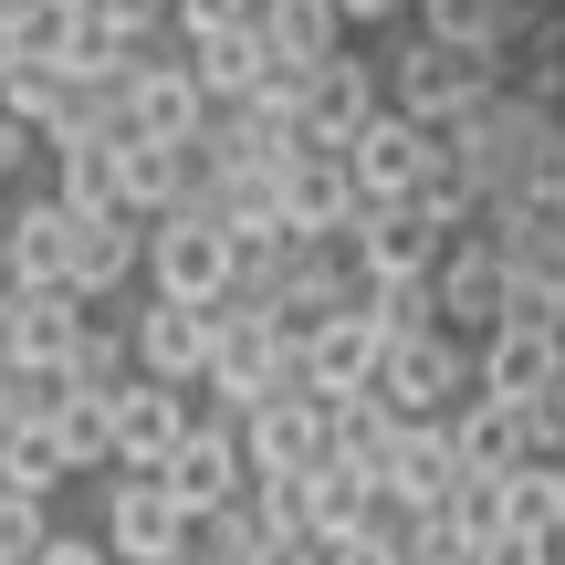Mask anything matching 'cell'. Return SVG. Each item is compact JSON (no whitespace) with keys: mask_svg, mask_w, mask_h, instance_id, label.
<instances>
[{"mask_svg":"<svg viewBox=\"0 0 565 565\" xmlns=\"http://www.w3.org/2000/svg\"><path fill=\"white\" fill-rule=\"evenodd\" d=\"M377 84H387V105L398 116H419L429 137H440L461 105H482L492 84H503V63L482 53V42H440V32H408L398 53H377Z\"/></svg>","mask_w":565,"mask_h":565,"instance_id":"cell-2","label":"cell"},{"mask_svg":"<svg viewBox=\"0 0 565 565\" xmlns=\"http://www.w3.org/2000/svg\"><path fill=\"white\" fill-rule=\"evenodd\" d=\"M116 126H137V137H168V147H189L210 126V95H200V74H189V53L168 63V53H137L126 63V116Z\"/></svg>","mask_w":565,"mask_h":565,"instance_id":"cell-15","label":"cell"},{"mask_svg":"<svg viewBox=\"0 0 565 565\" xmlns=\"http://www.w3.org/2000/svg\"><path fill=\"white\" fill-rule=\"evenodd\" d=\"M273 210L303 231V242H324V231H345L356 221V179H345V147H294V158L273 168Z\"/></svg>","mask_w":565,"mask_h":565,"instance_id":"cell-14","label":"cell"},{"mask_svg":"<svg viewBox=\"0 0 565 565\" xmlns=\"http://www.w3.org/2000/svg\"><path fill=\"white\" fill-rule=\"evenodd\" d=\"M324 565H398V545H387V534H324Z\"/></svg>","mask_w":565,"mask_h":565,"instance_id":"cell-43","label":"cell"},{"mask_svg":"<svg viewBox=\"0 0 565 565\" xmlns=\"http://www.w3.org/2000/svg\"><path fill=\"white\" fill-rule=\"evenodd\" d=\"M200 189H210L200 137H189V147H168V137H137V126H116V210L158 221V210H189Z\"/></svg>","mask_w":565,"mask_h":565,"instance_id":"cell-8","label":"cell"},{"mask_svg":"<svg viewBox=\"0 0 565 565\" xmlns=\"http://www.w3.org/2000/svg\"><path fill=\"white\" fill-rule=\"evenodd\" d=\"M147 294H179V303H221L231 294V231L210 210H158L147 221V252H137Z\"/></svg>","mask_w":565,"mask_h":565,"instance_id":"cell-4","label":"cell"},{"mask_svg":"<svg viewBox=\"0 0 565 565\" xmlns=\"http://www.w3.org/2000/svg\"><path fill=\"white\" fill-rule=\"evenodd\" d=\"M179 53H189V74H200L210 105H242V95H263V84H273V42H263V21L200 32V42H179Z\"/></svg>","mask_w":565,"mask_h":565,"instance_id":"cell-24","label":"cell"},{"mask_svg":"<svg viewBox=\"0 0 565 565\" xmlns=\"http://www.w3.org/2000/svg\"><path fill=\"white\" fill-rule=\"evenodd\" d=\"M429 294H440L450 335H492L503 324V242L492 231H450V252L429 263Z\"/></svg>","mask_w":565,"mask_h":565,"instance_id":"cell-10","label":"cell"},{"mask_svg":"<svg viewBox=\"0 0 565 565\" xmlns=\"http://www.w3.org/2000/svg\"><path fill=\"white\" fill-rule=\"evenodd\" d=\"M450 450H461V471H524L534 461L524 398H482V387H471V398L450 408Z\"/></svg>","mask_w":565,"mask_h":565,"instance_id":"cell-23","label":"cell"},{"mask_svg":"<svg viewBox=\"0 0 565 565\" xmlns=\"http://www.w3.org/2000/svg\"><path fill=\"white\" fill-rule=\"evenodd\" d=\"M555 377H565L555 324H492V335H471V387L482 398H545Z\"/></svg>","mask_w":565,"mask_h":565,"instance_id":"cell-16","label":"cell"},{"mask_svg":"<svg viewBox=\"0 0 565 565\" xmlns=\"http://www.w3.org/2000/svg\"><path fill=\"white\" fill-rule=\"evenodd\" d=\"M200 387H210V408H263L282 398V387H303V356H294V335L263 315L252 294H221L210 303V356H200Z\"/></svg>","mask_w":565,"mask_h":565,"instance_id":"cell-1","label":"cell"},{"mask_svg":"<svg viewBox=\"0 0 565 565\" xmlns=\"http://www.w3.org/2000/svg\"><path fill=\"white\" fill-rule=\"evenodd\" d=\"M440 513H450V524L471 534V545H482V534H503V471H461Z\"/></svg>","mask_w":565,"mask_h":565,"instance_id":"cell-36","label":"cell"},{"mask_svg":"<svg viewBox=\"0 0 565 565\" xmlns=\"http://www.w3.org/2000/svg\"><path fill=\"white\" fill-rule=\"evenodd\" d=\"M42 534H53V524H42V492H11V482H0V565H32Z\"/></svg>","mask_w":565,"mask_h":565,"instance_id":"cell-38","label":"cell"},{"mask_svg":"<svg viewBox=\"0 0 565 565\" xmlns=\"http://www.w3.org/2000/svg\"><path fill=\"white\" fill-rule=\"evenodd\" d=\"M377 315L366 303H345V315H324L315 335H294V356H303V398H345V387H366L377 377Z\"/></svg>","mask_w":565,"mask_h":565,"instance_id":"cell-18","label":"cell"},{"mask_svg":"<svg viewBox=\"0 0 565 565\" xmlns=\"http://www.w3.org/2000/svg\"><path fill=\"white\" fill-rule=\"evenodd\" d=\"M74 335H84V294L74 282H21L11 294V366L21 377H53V366L74 356Z\"/></svg>","mask_w":565,"mask_h":565,"instance_id":"cell-20","label":"cell"},{"mask_svg":"<svg viewBox=\"0 0 565 565\" xmlns=\"http://www.w3.org/2000/svg\"><path fill=\"white\" fill-rule=\"evenodd\" d=\"M231 21H252V0H168V32H179V42L231 32Z\"/></svg>","mask_w":565,"mask_h":565,"instance_id":"cell-39","label":"cell"},{"mask_svg":"<svg viewBox=\"0 0 565 565\" xmlns=\"http://www.w3.org/2000/svg\"><path fill=\"white\" fill-rule=\"evenodd\" d=\"M294 492H303V534H356L366 503H377V482H366L356 461H315V471H294Z\"/></svg>","mask_w":565,"mask_h":565,"instance_id":"cell-29","label":"cell"},{"mask_svg":"<svg viewBox=\"0 0 565 565\" xmlns=\"http://www.w3.org/2000/svg\"><path fill=\"white\" fill-rule=\"evenodd\" d=\"M377 387L398 419H450V408L471 398V335H450V324H419V335H387L377 345Z\"/></svg>","mask_w":565,"mask_h":565,"instance_id":"cell-3","label":"cell"},{"mask_svg":"<svg viewBox=\"0 0 565 565\" xmlns=\"http://www.w3.org/2000/svg\"><path fill=\"white\" fill-rule=\"evenodd\" d=\"M231 429H242L252 482H282V471H315V461H324V398H303V387H282V398L242 408Z\"/></svg>","mask_w":565,"mask_h":565,"instance_id":"cell-12","label":"cell"},{"mask_svg":"<svg viewBox=\"0 0 565 565\" xmlns=\"http://www.w3.org/2000/svg\"><path fill=\"white\" fill-rule=\"evenodd\" d=\"M555 126H565V95H555Z\"/></svg>","mask_w":565,"mask_h":565,"instance_id":"cell-49","label":"cell"},{"mask_svg":"<svg viewBox=\"0 0 565 565\" xmlns=\"http://www.w3.org/2000/svg\"><path fill=\"white\" fill-rule=\"evenodd\" d=\"M42 158H53V200L63 210H116V137L84 126V137H53Z\"/></svg>","mask_w":565,"mask_h":565,"instance_id":"cell-28","label":"cell"},{"mask_svg":"<svg viewBox=\"0 0 565 565\" xmlns=\"http://www.w3.org/2000/svg\"><path fill=\"white\" fill-rule=\"evenodd\" d=\"M387 440H398V408H387L377 387H345V398H324V461H356L366 482H377Z\"/></svg>","mask_w":565,"mask_h":565,"instance_id":"cell-26","label":"cell"},{"mask_svg":"<svg viewBox=\"0 0 565 565\" xmlns=\"http://www.w3.org/2000/svg\"><path fill=\"white\" fill-rule=\"evenodd\" d=\"M189 419H200V408H189V387H168V377H126L116 398H105V461L158 471L168 450H179Z\"/></svg>","mask_w":565,"mask_h":565,"instance_id":"cell-7","label":"cell"},{"mask_svg":"<svg viewBox=\"0 0 565 565\" xmlns=\"http://www.w3.org/2000/svg\"><path fill=\"white\" fill-rule=\"evenodd\" d=\"M32 565H116V555H105V534H42Z\"/></svg>","mask_w":565,"mask_h":565,"instance_id":"cell-44","label":"cell"},{"mask_svg":"<svg viewBox=\"0 0 565 565\" xmlns=\"http://www.w3.org/2000/svg\"><path fill=\"white\" fill-rule=\"evenodd\" d=\"M200 356H210V303H179V294H147L126 315V366L137 377H168V387H200Z\"/></svg>","mask_w":565,"mask_h":565,"instance_id":"cell-9","label":"cell"},{"mask_svg":"<svg viewBox=\"0 0 565 565\" xmlns=\"http://www.w3.org/2000/svg\"><path fill=\"white\" fill-rule=\"evenodd\" d=\"M126 377H137V366H126V324H95V315H84V335H74V356L53 366V387H95V398H116Z\"/></svg>","mask_w":565,"mask_h":565,"instance_id":"cell-33","label":"cell"},{"mask_svg":"<svg viewBox=\"0 0 565 565\" xmlns=\"http://www.w3.org/2000/svg\"><path fill=\"white\" fill-rule=\"evenodd\" d=\"M555 513H565V461L503 471V524H513V534H545V545H555Z\"/></svg>","mask_w":565,"mask_h":565,"instance_id":"cell-34","label":"cell"},{"mask_svg":"<svg viewBox=\"0 0 565 565\" xmlns=\"http://www.w3.org/2000/svg\"><path fill=\"white\" fill-rule=\"evenodd\" d=\"M74 450H63V429H53V408H21L11 429H0V482L11 492H42V503H53L63 482H74Z\"/></svg>","mask_w":565,"mask_h":565,"instance_id":"cell-25","label":"cell"},{"mask_svg":"<svg viewBox=\"0 0 565 565\" xmlns=\"http://www.w3.org/2000/svg\"><path fill=\"white\" fill-rule=\"evenodd\" d=\"M408 210H419L429 231H471V221H482V179H471L450 147H429V168H419V189H408Z\"/></svg>","mask_w":565,"mask_h":565,"instance_id":"cell-32","label":"cell"},{"mask_svg":"<svg viewBox=\"0 0 565 565\" xmlns=\"http://www.w3.org/2000/svg\"><path fill=\"white\" fill-rule=\"evenodd\" d=\"M387 105V84H377V53H324V63H303V84H294V137L303 147H345L366 116Z\"/></svg>","mask_w":565,"mask_h":565,"instance_id":"cell-5","label":"cell"},{"mask_svg":"<svg viewBox=\"0 0 565 565\" xmlns=\"http://www.w3.org/2000/svg\"><path fill=\"white\" fill-rule=\"evenodd\" d=\"M524 419H534V461H565V377L545 398H524Z\"/></svg>","mask_w":565,"mask_h":565,"instance_id":"cell-41","label":"cell"},{"mask_svg":"<svg viewBox=\"0 0 565 565\" xmlns=\"http://www.w3.org/2000/svg\"><path fill=\"white\" fill-rule=\"evenodd\" d=\"M263 545H273V524H263V503H252V482L231 492L221 513H200V524H189V555H200V565H252Z\"/></svg>","mask_w":565,"mask_h":565,"instance_id":"cell-31","label":"cell"},{"mask_svg":"<svg viewBox=\"0 0 565 565\" xmlns=\"http://www.w3.org/2000/svg\"><path fill=\"white\" fill-rule=\"evenodd\" d=\"M158 482L179 492V513L200 524V513H221L231 492L252 482V461H242V429H231V408H200V419L179 429V450L158 461Z\"/></svg>","mask_w":565,"mask_h":565,"instance_id":"cell-6","label":"cell"},{"mask_svg":"<svg viewBox=\"0 0 565 565\" xmlns=\"http://www.w3.org/2000/svg\"><path fill=\"white\" fill-rule=\"evenodd\" d=\"M366 315H377V335H419V324H440V294H429V273H377Z\"/></svg>","mask_w":565,"mask_h":565,"instance_id":"cell-35","label":"cell"},{"mask_svg":"<svg viewBox=\"0 0 565 565\" xmlns=\"http://www.w3.org/2000/svg\"><path fill=\"white\" fill-rule=\"evenodd\" d=\"M168 565H200V555H189V545H179V555H168Z\"/></svg>","mask_w":565,"mask_h":565,"instance_id":"cell-48","label":"cell"},{"mask_svg":"<svg viewBox=\"0 0 565 565\" xmlns=\"http://www.w3.org/2000/svg\"><path fill=\"white\" fill-rule=\"evenodd\" d=\"M555 335H565V324H555Z\"/></svg>","mask_w":565,"mask_h":565,"instance_id":"cell-50","label":"cell"},{"mask_svg":"<svg viewBox=\"0 0 565 565\" xmlns=\"http://www.w3.org/2000/svg\"><path fill=\"white\" fill-rule=\"evenodd\" d=\"M53 429H63L74 461H105V398L95 387H53Z\"/></svg>","mask_w":565,"mask_h":565,"instance_id":"cell-37","label":"cell"},{"mask_svg":"<svg viewBox=\"0 0 565 565\" xmlns=\"http://www.w3.org/2000/svg\"><path fill=\"white\" fill-rule=\"evenodd\" d=\"M429 126L419 116H398V105H377V116L345 137V179H356V200H408L419 189V168H429Z\"/></svg>","mask_w":565,"mask_h":565,"instance_id":"cell-13","label":"cell"},{"mask_svg":"<svg viewBox=\"0 0 565 565\" xmlns=\"http://www.w3.org/2000/svg\"><path fill=\"white\" fill-rule=\"evenodd\" d=\"M335 11H345V21H398L408 0H335Z\"/></svg>","mask_w":565,"mask_h":565,"instance_id":"cell-45","label":"cell"},{"mask_svg":"<svg viewBox=\"0 0 565 565\" xmlns=\"http://www.w3.org/2000/svg\"><path fill=\"white\" fill-rule=\"evenodd\" d=\"M0 263H11V282H63L74 273V210L42 189V200H11L0 210Z\"/></svg>","mask_w":565,"mask_h":565,"instance_id":"cell-22","label":"cell"},{"mask_svg":"<svg viewBox=\"0 0 565 565\" xmlns=\"http://www.w3.org/2000/svg\"><path fill=\"white\" fill-rule=\"evenodd\" d=\"M450 482H461V450H450V419H398V440H387L377 461V492L408 513H440Z\"/></svg>","mask_w":565,"mask_h":565,"instance_id":"cell-17","label":"cell"},{"mask_svg":"<svg viewBox=\"0 0 565 565\" xmlns=\"http://www.w3.org/2000/svg\"><path fill=\"white\" fill-rule=\"evenodd\" d=\"M471 565H565V555L545 545V534H513V524H503V534H482V545H471Z\"/></svg>","mask_w":565,"mask_h":565,"instance_id":"cell-40","label":"cell"},{"mask_svg":"<svg viewBox=\"0 0 565 565\" xmlns=\"http://www.w3.org/2000/svg\"><path fill=\"white\" fill-rule=\"evenodd\" d=\"M252 21H263L273 63H324L345 42V11H335V0H252Z\"/></svg>","mask_w":565,"mask_h":565,"instance_id":"cell-27","label":"cell"},{"mask_svg":"<svg viewBox=\"0 0 565 565\" xmlns=\"http://www.w3.org/2000/svg\"><path fill=\"white\" fill-rule=\"evenodd\" d=\"M137 252H147V221L137 210H74V294L84 303H105V294H126L137 282Z\"/></svg>","mask_w":565,"mask_h":565,"instance_id":"cell-21","label":"cell"},{"mask_svg":"<svg viewBox=\"0 0 565 565\" xmlns=\"http://www.w3.org/2000/svg\"><path fill=\"white\" fill-rule=\"evenodd\" d=\"M11 63H21V53H11V21H0V74H11Z\"/></svg>","mask_w":565,"mask_h":565,"instance_id":"cell-46","label":"cell"},{"mask_svg":"<svg viewBox=\"0 0 565 565\" xmlns=\"http://www.w3.org/2000/svg\"><path fill=\"white\" fill-rule=\"evenodd\" d=\"M419 11V32H440V42H482V53H503V32H524L545 0H408Z\"/></svg>","mask_w":565,"mask_h":565,"instance_id":"cell-30","label":"cell"},{"mask_svg":"<svg viewBox=\"0 0 565 565\" xmlns=\"http://www.w3.org/2000/svg\"><path fill=\"white\" fill-rule=\"evenodd\" d=\"M0 210H11V200H0Z\"/></svg>","mask_w":565,"mask_h":565,"instance_id":"cell-51","label":"cell"},{"mask_svg":"<svg viewBox=\"0 0 565 565\" xmlns=\"http://www.w3.org/2000/svg\"><path fill=\"white\" fill-rule=\"evenodd\" d=\"M32 158H42V126H21L11 105H0V189H11V179H21Z\"/></svg>","mask_w":565,"mask_h":565,"instance_id":"cell-42","label":"cell"},{"mask_svg":"<svg viewBox=\"0 0 565 565\" xmlns=\"http://www.w3.org/2000/svg\"><path fill=\"white\" fill-rule=\"evenodd\" d=\"M345 252H356V273L377 282V273H429L450 252V231H429L408 200H366L356 221H345Z\"/></svg>","mask_w":565,"mask_h":565,"instance_id":"cell-19","label":"cell"},{"mask_svg":"<svg viewBox=\"0 0 565 565\" xmlns=\"http://www.w3.org/2000/svg\"><path fill=\"white\" fill-rule=\"evenodd\" d=\"M555 555H565V513H555Z\"/></svg>","mask_w":565,"mask_h":565,"instance_id":"cell-47","label":"cell"},{"mask_svg":"<svg viewBox=\"0 0 565 565\" xmlns=\"http://www.w3.org/2000/svg\"><path fill=\"white\" fill-rule=\"evenodd\" d=\"M179 545H189L179 492H168L158 471H126V482L105 492V555H116V565H168Z\"/></svg>","mask_w":565,"mask_h":565,"instance_id":"cell-11","label":"cell"}]
</instances>
